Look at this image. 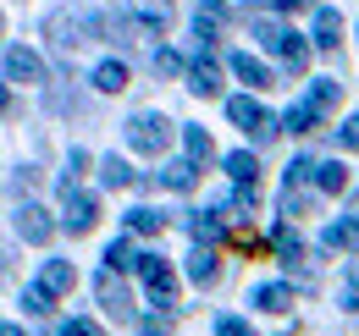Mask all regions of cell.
<instances>
[{
    "mask_svg": "<svg viewBox=\"0 0 359 336\" xmlns=\"http://www.w3.org/2000/svg\"><path fill=\"white\" fill-rule=\"evenodd\" d=\"M128 144H133L138 155H161V149L172 144V116H161V111H138L133 122H128Z\"/></svg>",
    "mask_w": 359,
    "mask_h": 336,
    "instance_id": "obj_1",
    "label": "cell"
},
{
    "mask_svg": "<svg viewBox=\"0 0 359 336\" xmlns=\"http://www.w3.org/2000/svg\"><path fill=\"white\" fill-rule=\"evenodd\" d=\"M138 276H144L155 303H177V276H172V265L161 253H138Z\"/></svg>",
    "mask_w": 359,
    "mask_h": 336,
    "instance_id": "obj_2",
    "label": "cell"
},
{
    "mask_svg": "<svg viewBox=\"0 0 359 336\" xmlns=\"http://www.w3.org/2000/svg\"><path fill=\"white\" fill-rule=\"evenodd\" d=\"M226 116L243 127V132H255L260 144H266V138H276V122L260 111V99H249V94H232V99H226Z\"/></svg>",
    "mask_w": 359,
    "mask_h": 336,
    "instance_id": "obj_3",
    "label": "cell"
},
{
    "mask_svg": "<svg viewBox=\"0 0 359 336\" xmlns=\"http://www.w3.org/2000/svg\"><path fill=\"white\" fill-rule=\"evenodd\" d=\"M6 83H22V88L45 83V61L28 44H6Z\"/></svg>",
    "mask_w": 359,
    "mask_h": 336,
    "instance_id": "obj_4",
    "label": "cell"
},
{
    "mask_svg": "<svg viewBox=\"0 0 359 336\" xmlns=\"http://www.w3.org/2000/svg\"><path fill=\"white\" fill-rule=\"evenodd\" d=\"M94 220H100V204H94L89 193H67V215H61V226L72 232V237H83V232H94Z\"/></svg>",
    "mask_w": 359,
    "mask_h": 336,
    "instance_id": "obj_5",
    "label": "cell"
},
{
    "mask_svg": "<svg viewBox=\"0 0 359 336\" xmlns=\"http://www.w3.org/2000/svg\"><path fill=\"white\" fill-rule=\"evenodd\" d=\"M17 232L28 237V243H50V232H55V220H50L39 204H17Z\"/></svg>",
    "mask_w": 359,
    "mask_h": 336,
    "instance_id": "obj_6",
    "label": "cell"
},
{
    "mask_svg": "<svg viewBox=\"0 0 359 336\" xmlns=\"http://www.w3.org/2000/svg\"><path fill=\"white\" fill-rule=\"evenodd\" d=\"M100 303H105V314H116V320H128V287H122V276L116 270H100Z\"/></svg>",
    "mask_w": 359,
    "mask_h": 336,
    "instance_id": "obj_7",
    "label": "cell"
},
{
    "mask_svg": "<svg viewBox=\"0 0 359 336\" xmlns=\"http://www.w3.org/2000/svg\"><path fill=\"white\" fill-rule=\"evenodd\" d=\"M188 88H194V94H205V99H210V94H222V66H216L210 55H199V61L188 66Z\"/></svg>",
    "mask_w": 359,
    "mask_h": 336,
    "instance_id": "obj_8",
    "label": "cell"
},
{
    "mask_svg": "<svg viewBox=\"0 0 359 336\" xmlns=\"http://www.w3.org/2000/svg\"><path fill=\"white\" fill-rule=\"evenodd\" d=\"M39 287H45L50 298H61V293H72V287H78V270H72L67 259H50L45 276H39Z\"/></svg>",
    "mask_w": 359,
    "mask_h": 336,
    "instance_id": "obj_9",
    "label": "cell"
},
{
    "mask_svg": "<svg viewBox=\"0 0 359 336\" xmlns=\"http://www.w3.org/2000/svg\"><path fill=\"white\" fill-rule=\"evenodd\" d=\"M337 39H343V17H337V6H320L315 11V44L320 50H337Z\"/></svg>",
    "mask_w": 359,
    "mask_h": 336,
    "instance_id": "obj_10",
    "label": "cell"
},
{
    "mask_svg": "<svg viewBox=\"0 0 359 336\" xmlns=\"http://www.w3.org/2000/svg\"><path fill=\"white\" fill-rule=\"evenodd\" d=\"M276 55L287 61V72H310V39H304V34H282Z\"/></svg>",
    "mask_w": 359,
    "mask_h": 336,
    "instance_id": "obj_11",
    "label": "cell"
},
{
    "mask_svg": "<svg viewBox=\"0 0 359 336\" xmlns=\"http://www.w3.org/2000/svg\"><path fill=\"white\" fill-rule=\"evenodd\" d=\"M232 72H238L249 88H271V66H266V61H255L249 50H238V55H232Z\"/></svg>",
    "mask_w": 359,
    "mask_h": 336,
    "instance_id": "obj_12",
    "label": "cell"
},
{
    "mask_svg": "<svg viewBox=\"0 0 359 336\" xmlns=\"http://www.w3.org/2000/svg\"><path fill=\"white\" fill-rule=\"evenodd\" d=\"M194 182H199V160H172L161 171V188H172V193H188Z\"/></svg>",
    "mask_w": 359,
    "mask_h": 336,
    "instance_id": "obj_13",
    "label": "cell"
},
{
    "mask_svg": "<svg viewBox=\"0 0 359 336\" xmlns=\"http://www.w3.org/2000/svg\"><path fill=\"white\" fill-rule=\"evenodd\" d=\"M255 303H260L266 314H287V309H293V287H282V281H266V287H255Z\"/></svg>",
    "mask_w": 359,
    "mask_h": 336,
    "instance_id": "obj_14",
    "label": "cell"
},
{
    "mask_svg": "<svg viewBox=\"0 0 359 336\" xmlns=\"http://www.w3.org/2000/svg\"><path fill=\"white\" fill-rule=\"evenodd\" d=\"M128 232H138V237H161V232H166V215L149 210V204H138V210H128Z\"/></svg>",
    "mask_w": 359,
    "mask_h": 336,
    "instance_id": "obj_15",
    "label": "cell"
},
{
    "mask_svg": "<svg viewBox=\"0 0 359 336\" xmlns=\"http://www.w3.org/2000/svg\"><path fill=\"white\" fill-rule=\"evenodd\" d=\"M94 88H100V94H122V88H128V66H122V61H100V66H94Z\"/></svg>",
    "mask_w": 359,
    "mask_h": 336,
    "instance_id": "obj_16",
    "label": "cell"
},
{
    "mask_svg": "<svg viewBox=\"0 0 359 336\" xmlns=\"http://www.w3.org/2000/svg\"><path fill=\"white\" fill-rule=\"evenodd\" d=\"M282 127H293V132H320V111L310 105V94H304V99H299V105L282 116Z\"/></svg>",
    "mask_w": 359,
    "mask_h": 336,
    "instance_id": "obj_17",
    "label": "cell"
},
{
    "mask_svg": "<svg viewBox=\"0 0 359 336\" xmlns=\"http://www.w3.org/2000/svg\"><path fill=\"white\" fill-rule=\"evenodd\" d=\"M216 270H222V265H216V248H194V253H188V276H194L199 287H210Z\"/></svg>",
    "mask_w": 359,
    "mask_h": 336,
    "instance_id": "obj_18",
    "label": "cell"
},
{
    "mask_svg": "<svg viewBox=\"0 0 359 336\" xmlns=\"http://www.w3.org/2000/svg\"><path fill=\"white\" fill-rule=\"evenodd\" d=\"M326 248H359V215L332 220V226H326Z\"/></svg>",
    "mask_w": 359,
    "mask_h": 336,
    "instance_id": "obj_19",
    "label": "cell"
},
{
    "mask_svg": "<svg viewBox=\"0 0 359 336\" xmlns=\"http://www.w3.org/2000/svg\"><path fill=\"white\" fill-rule=\"evenodd\" d=\"M315 188H320V193H343V188H348V171L337 166V160H320V166H315Z\"/></svg>",
    "mask_w": 359,
    "mask_h": 336,
    "instance_id": "obj_20",
    "label": "cell"
},
{
    "mask_svg": "<svg viewBox=\"0 0 359 336\" xmlns=\"http://www.w3.org/2000/svg\"><path fill=\"white\" fill-rule=\"evenodd\" d=\"M226 171H232V182H238V188H255V176H260V160L238 149V155H226Z\"/></svg>",
    "mask_w": 359,
    "mask_h": 336,
    "instance_id": "obj_21",
    "label": "cell"
},
{
    "mask_svg": "<svg viewBox=\"0 0 359 336\" xmlns=\"http://www.w3.org/2000/svg\"><path fill=\"white\" fill-rule=\"evenodd\" d=\"M194 34H199V39H205V44H210V39H216V34H222V6H216V0L194 11Z\"/></svg>",
    "mask_w": 359,
    "mask_h": 336,
    "instance_id": "obj_22",
    "label": "cell"
},
{
    "mask_svg": "<svg viewBox=\"0 0 359 336\" xmlns=\"http://www.w3.org/2000/svg\"><path fill=\"white\" fill-rule=\"evenodd\" d=\"M188 232H194V243H199V248H210V243H216V237H222V215H194V220H188Z\"/></svg>",
    "mask_w": 359,
    "mask_h": 336,
    "instance_id": "obj_23",
    "label": "cell"
},
{
    "mask_svg": "<svg viewBox=\"0 0 359 336\" xmlns=\"http://www.w3.org/2000/svg\"><path fill=\"white\" fill-rule=\"evenodd\" d=\"M100 182H105V188H133L138 176H133V166H128V160H116V155H111V160L100 166Z\"/></svg>",
    "mask_w": 359,
    "mask_h": 336,
    "instance_id": "obj_24",
    "label": "cell"
},
{
    "mask_svg": "<svg viewBox=\"0 0 359 336\" xmlns=\"http://www.w3.org/2000/svg\"><path fill=\"white\" fill-rule=\"evenodd\" d=\"M337 99H343V83H337V78H320V83L310 88V105L320 111V116H326V111H332Z\"/></svg>",
    "mask_w": 359,
    "mask_h": 336,
    "instance_id": "obj_25",
    "label": "cell"
},
{
    "mask_svg": "<svg viewBox=\"0 0 359 336\" xmlns=\"http://www.w3.org/2000/svg\"><path fill=\"white\" fill-rule=\"evenodd\" d=\"M182 144H188V160H210V155H216L205 127H188V132H182Z\"/></svg>",
    "mask_w": 359,
    "mask_h": 336,
    "instance_id": "obj_26",
    "label": "cell"
},
{
    "mask_svg": "<svg viewBox=\"0 0 359 336\" xmlns=\"http://www.w3.org/2000/svg\"><path fill=\"white\" fill-rule=\"evenodd\" d=\"M128 265L138 270V253L128 248V243H111V248H105V270H128Z\"/></svg>",
    "mask_w": 359,
    "mask_h": 336,
    "instance_id": "obj_27",
    "label": "cell"
},
{
    "mask_svg": "<svg viewBox=\"0 0 359 336\" xmlns=\"http://www.w3.org/2000/svg\"><path fill=\"white\" fill-rule=\"evenodd\" d=\"M304 182H315V160H304V155H299V160L287 166V193H299Z\"/></svg>",
    "mask_w": 359,
    "mask_h": 336,
    "instance_id": "obj_28",
    "label": "cell"
},
{
    "mask_svg": "<svg viewBox=\"0 0 359 336\" xmlns=\"http://www.w3.org/2000/svg\"><path fill=\"white\" fill-rule=\"evenodd\" d=\"M138 336H172V320H166V314H144V320H138Z\"/></svg>",
    "mask_w": 359,
    "mask_h": 336,
    "instance_id": "obj_29",
    "label": "cell"
},
{
    "mask_svg": "<svg viewBox=\"0 0 359 336\" xmlns=\"http://www.w3.org/2000/svg\"><path fill=\"white\" fill-rule=\"evenodd\" d=\"M55 336H105L100 326H89V320H61L55 326Z\"/></svg>",
    "mask_w": 359,
    "mask_h": 336,
    "instance_id": "obj_30",
    "label": "cell"
},
{
    "mask_svg": "<svg viewBox=\"0 0 359 336\" xmlns=\"http://www.w3.org/2000/svg\"><path fill=\"white\" fill-rule=\"evenodd\" d=\"M343 303L359 314V265H348V276H343Z\"/></svg>",
    "mask_w": 359,
    "mask_h": 336,
    "instance_id": "obj_31",
    "label": "cell"
},
{
    "mask_svg": "<svg viewBox=\"0 0 359 336\" xmlns=\"http://www.w3.org/2000/svg\"><path fill=\"white\" fill-rule=\"evenodd\" d=\"M22 303H28V314H50V293H45V287H28Z\"/></svg>",
    "mask_w": 359,
    "mask_h": 336,
    "instance_id": "obj_32",
    "label": "cell"
},
{
    "mask_svg": "<svg viewBox=\"0 0 359 336\" xmlns=\"http://www.w3.org/2000/svg\"><path fill=\"white\" fill-rule=\"evenodd\" d=\"M216 336H255V326H249V320H232V314H226V320H216Z\"/></svg>",
    "mask_w": 359,
    "mask_h": 336,
    "instance_id": "obj_33",
    "label": "cell"
},
{
    "mask_svg": "<svg viewBox=\"0 0 359 336\" xmlns=\"http://www.w3.org/2000/svg\"><path fill=\"white\" fill-rule=\"evenodd\" d=\"M155 72H166V78L182 72V55H177V50H155Z\"/></svg>",
    "mask_w": 359,
    "mask_h": 336,
    "instance_id": "obj_34",
    "label": "cell"
},
{
    "mask_svg": "<svg viewBox=\"0 0 359 336\" xmlns=\"http://www.w3.org/2000/svg\"><path fill=\"white\" fill-rule=\"evenodd\" d=\"M166 22H172L166 6H149V11H144V28H149V34H166Z\"/></svg>",
    "mask_w": 359,
    "mask_h": 336,
    "instance_id": "obj_35",
    "label": "cell"
},
{
    "mask_svg": "<svg viewBox=\"0 0 359 336\" xmlns=\"http://www.w3.org/2000/svg\"><path fill=\"white\" fill-rule=\"evenodd\" d=\"M337 144H343V149H359V116H348V122L337 127Z\"/></svg>",
    "mask_w": 359,
    "mask_h": 336,
    "instance_id": "obj_36",
    "label": "cell"
},
{
    "mask_svg": "<svg viewBox=\"0 0 359 336\" xmlns=\"http://www.w3.org/2000/svg\"><path fill=\"white\" fill-rule=\"evenodd\" d=\"M260 6H266V11H299L304 0H260Z\"/></svg>",
    "mask_w": 359,
    "mask_h": 336,
    "instance_id": "obj_37",
    "label": "cell"
},
{
    "mask_svg": "<svg viewBox=\"0 0 359 336\" xmlns=\"http://www.w3.org/2000/svg\"><path fill=\"white\" fill-rule=\"evenodd\" d=\"M0 336H22V331H17V326H6V331H0Z\"/></svg>",
    "mask_w": 359,
    "mask_h": 336,
    "instance_id": "obj_38",
    "label": "cell"
},
{
    "mask_svg": "<svg viewBox=\"0 0 359 336\" xmlns=\"http://www.w3.org/2000/svg\"><path fill=\"white\" fill-rule=\"evenodd\" d=\"M161 6H166V0H161Z\"/></svg>",
    "mask_w": 359,
    "mask_h": 336,
    "instance_id": "obj_39",
    "label": "cell"
}]
</instances>
